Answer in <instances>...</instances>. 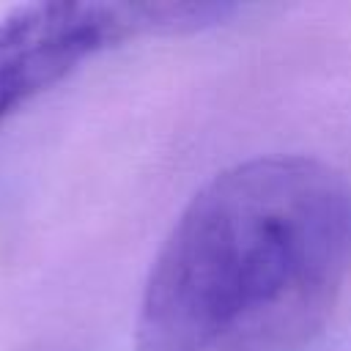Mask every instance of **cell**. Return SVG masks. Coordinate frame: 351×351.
Returning a JSON list of instances; mask_svg holds the SVG:
<instances>
[{"label":"cell","instance_id":"1","mask_svg":"<svg viewBox=\"0 0 351 351\" xmlns=\"http://www.w3.org/2000/svg\"><path fill=\"white\" fill-rule=\"evenodd\" d=\"M351 269V184L271 154L211 176L143 282L134 351H310Z\"/></svg>","mask_w":351,"mask_h":351},{"label":"cell","instance_id":"2","mask_svg":"<svg viewBox=\"0 0 351 351\" xmlns=\"http://www.w3.org/2000/svg\"><path fill=\"white\" fill-rule=\"evenodd\" d=\"M217 3H27L0 16V126L93 55L143 36L217 25Z\"/></svg>","mask_w":351,"mask_h":351}]
</instances>
